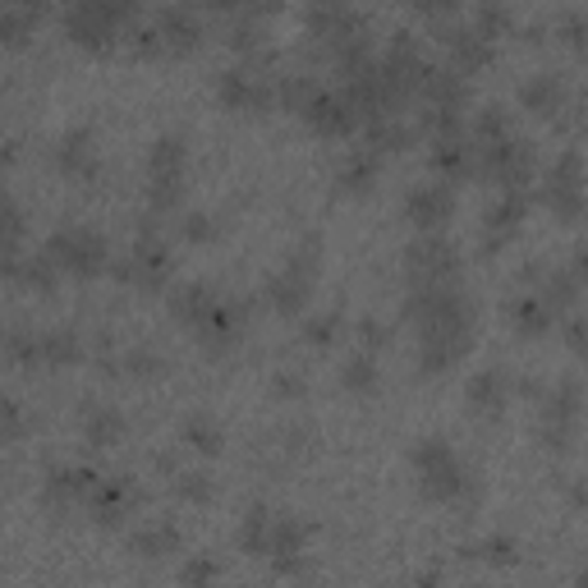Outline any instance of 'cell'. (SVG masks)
<instances>
[{
	"label": "cell",
	"mask_w": 588,
	"mask_h": 588,
	"mask_svg": "<svg viewBox=\"0 0 588 588\" xmlns=\"http://www.w3.org/2000/svg\"><path fill=\"white\" fill-rule=\"evenodd\" d=\"M414 469H419V483L423 493L433 501H460L474 493V478H469V469L460 464V456L450 450L446 442L427 437L419 450H414Z\"/></svg>",
	"instance_id": "1"
},
{
	"label": "cell",
	"mask_w": 588,
	"mask_h": 588,
	"mask_svg": "<svg viewBox=\"0 0 588 588\" xmlns=\"http://www.w3.org/2000/svg\"><path fill=\"white\" fill-rule=\"evenodd\" d=\"M478 148V175L497 180L501 189H524L528 175H534V148L515 133H506L497 143H474Z\"/></svg>",
	"instance_id": "2"
},
{
	"label": "cell",
	"mask_w": 588,
	"mask_h": 588,
	"mask_svg": "<svg viewBox=\"0 0 588 588\" xmlns=\"http://www.w3.org/2000/svg\"><path fill=\"white\" fill-rule=\"evenodd\" d=\"M47 253L55 263H61L65 271H74V277H97V271L106 267V240L97 230H84V226H61L47 240Z\"/></svg>",
	"instance_id": "3"
},
{
	"label": "cell",
	"mask_w": 588,
	"mask_h": 588,
	"mask_svg": "<svg viewBox=\"0 0 588 588\" xmlns=\"http://www.w3.org/2000/svg\"><path fill=\"white\" fill-rule=\"evenodd\" d=\"M405 277L409 285H433V281H460V258L456 244L442 240L437 230H427L423 240L405 248Z\"/></svg>",
	"instance_id": "4"
},
{
	"label": "cell",
	"mask_w": 588,
	"mask_h": 588,
	"mask_svg": "<svg viewBox=\"0 0 588 588\" xmlns=\"http://www.w3.org/2000/svg\"><path fill=\"white\" fill-rule=\"evenodd\" d=\"M180 180H184V143L156 139L148 152V203L156 212H170L180 203Z\"/></svg>",
	"instance_id": "5"
},
{
	"label": "cell",
	"mask_w": 588,
	"mask_h": 588,
	"mask_svg": "<svg viewBox=\"0 0 588 588\" xmlns=\"http://www.w3.org/2000/svg\"><path fill=\"white\" fill-rule=\"evenodd\" d=\"M312 271H318V240H304V248L290 253V263L281 267V277H271V285H267L271 304H277L281 312L304 308L308 285H312Z\"/></svg>",
	"instance_id": "6"
},
{
	"label": "cell",
	"mask_w": 588,
	"mask_h": 588,
	"mask_svg": "<svg viewBox=\"0 0 588 588\" xmlns=\"http://www.w3.org/2000/svg\"><path fill=\"white\" fill-rule=\"evenodd\" d=\"M547 207L561 221H579L584 217V162L579 152H561L552 170H547Z\"/></svg>",
	"instance_id": "7"
},
{
	"label": "cell",
	"mask_w": 588,
	"mask_h": 588,
	"mask_svg": "<svg viewBox=\"0 0 588 588\" xmlns=\"http://www.w3.org/2000/svg\"><path fill=\"white\" fill-rule=\"evenodd\" d=\"M170 277V258H166V248L156 244V234L148 230L139 244H133L129 258L115 263V281H133V285H143V290H162Z\"/></svg>",
	"instance_id": "8"
},
{
	"label": "cell",
	"mask_w": 588,
	"mask_h": 588,
	"mask_svg": "<svg viewBox=\"0 0 588 588\" xmlns=\"http://www.w3.org/2000/svg\"><path fill=\"white\" fill-rule=\"evenodd\" d=\"M304 120L318 129L322 139H341V133L363 125V115H359V106L349 102L345 88H341V92H312V102L304 106Z\"/></svg>",
	"instance_id": "9"
},
{
	"label": "cell",
	"mask_w": 588,
	"mask_h": 588,
	"mask_svg": "<svg viewBox=\"0 0 588 588\" xmlns=\"http://www.w3.org/2000/svg\"><path fill=\"white\" fill-rule=\"evenodd\" d=\"M450 207H456V199H450V184H446V180H433V184L409 189L405 217L414 221L419 230H442V226L450 221Z\"/></svg>",
	"instance_id": "10"
},
{
	"label": "cell",
	"mask_w": 588,
	"mask_h": 588,
	"mask_svg": "<svg viewBox=\"0 0 588 588\" xmlns=\"http://www.w3.org/2000/svg\"><path fill=\"white\" fill-rule=\"evenodd\" d=\"M442 33V47L450 51V65L460 74H478L487 61H493V37H483L474 24L464 28H437Z\"/></svg>",
	"instance_id": "11"
},
{
	"label": "cell",
	"mask_w": 588,
	"mask_h": 588,
	"mask_svg": "<svg viewBox=\"0 0 588 588\" xmlns=\"http://www.w3.org/2000/svg\"><path fill=\"white\" fill-rule=\"evenodd\" d=\"M14 355L24 363H47V368H61L78 359V341L74 331H42V336H14Z\"/></svg>",
	"instance_id": "12"
},
{
	"label": "cell",
	"mask_w": 588,
	"mask_h": 588,
	"mask_svg": "<svg viewBox=\"0 0 588 588\" xmlns=\"http://www.w3.org/2000/svg\"><path fill=\"white\" fill-rule=\"evenodd\" d=\"M217 97L226 111H263L271 102V88L253 69H230V74H221Z\"/></svg>",
	"instance_id": "13"
},
{
	"label": "cell",
	"mask_w": 588,
	"mask_h": 588,
	"mask_svg": "<svg viewBox=\"0 0 588 588\" xmlns=\"http://www.w3.org/2000/svg\"><path fill=\"white\" fill-rule=\"evenodd\" d=\"M156 28H162V42L170 55H184L203 42V24H199V10L193 5H166L156 14Z\"/></svg>",
	"instance_id": "14"
},
{
	"label": "cell",
	"mask_w": 588,
	"mask_h": 588,
	"mask_svg": "<svg viewBox=\"0 0 588 588\" xmlns=\"http://www.w3.org/2000/svg\"><path fill=\"white\" fill-rule=\"evenodd\" d=\"M575 414H579V391L575 382H561L557 396H547V409H542V442L547 446H565L575 427Z\"/></svg>",
	"instance_id": "15"
},
{
	"label": "cell",
	"mask_w": 588,
	"mask_h": 588,
	"mask_svg": "<svg viewBox=\"0 0 588 588\" xmlns=\"http://www.w3.org/2000/svg\"><path fill=\"white\" fill-rule=\"evenodd\" d=\"M520 217H524V199H520V189H506L501 199L487 207V248H501L506 240L515 234V226H520Z\"/></svg>",
	"instance_id": "16"
},
{
	"label": "cell",
	"mask_w": 588,
	"mask_h": 588,
	"mask_svg": "<svg viewBox=\"0 0 588 588\" xmlns=\"http://www.w3.org/2000/svg\"><path fill=\"white\" fill-rule=\"evenodd\" d=\"M419 97L427 106H464V74L456 65H427Z\"/></svg>",
	"instance_id": "17"
},
{
	"label": "cell",
	"mask_w": 588,
	"mask_h": 588,
	"mask_svg": "<svg viewBox=\"0 0 588 588\" xmlns=\"http://www.w3.org/2000/svg\"><path fill=\"white\" fill-rule=\"evenodd\" d=\"M520 102H524V111H534V115H561L565 111V84L557 74H538V78H528V84L520 88Z\"/></svg>",
	"instance_id": "18"
},
{
	"label": "cell",
	"mask_w": 588,
	"mask_h": 588,
	"mask_svg": "<svg viewBox=\"0 0 588 588\" xmlns=\"http://www.w3.org/2000/svg\"><path fill=\"white\" fill-rule=\"evenodd\" d=\"M92 474L88 469H55V474L47 478V501L51 506H74V501H88L92 493Z\"/></svg>",
	"instance_id": "19"
},
{
	"label": "cell",
	"mask_w": 588,
	"mask_h": 588,
	"mask_svg": "<svg viewBox=\"0 0 588 588\" xmlns=\"http://www.w3.org/2000/svg\"><path fill=\"white\" fill-rule=\"evenodd\" d=\"M125 501H129V487L120 483V478H97L92 483V493H88V511L97 515V520H120V511H125Z\"/></svg>",
	"instance_id": "20"
},
{
	"label": "cell",
	"mask_w": 588,
	"mask_h": 588,
	"mask_svg": "<svg viewBox=\"0 0 588 588\" xmlns=\"http://www.w3.org/2000/svg\"><path fill=\"white\" fill-rule=\"evenodd\" d=\"M511 318H515V327H520V331H528V336H538V331L552 327L557 308L547 304L542 294H520V299L511 304Z\"/></svg>",
	"instance_id": "21"
},
{
	"label": "cell",
	"mask_w": 588,
	"mask_h": 588,
	"mask_svg": "<svg viewBox=\"0 0 588 588\" xmlns=\"http://www.w3.org/2000/svg\"><path fill=\"white\" fill-rule=\"evenodd\" d=\"M10 271H14V277H24L28 285H37L42 294H51V290H55V271H61V263H55L51 253L42 248V253H33V258H10Z\"/></svg>",
	"instance_id": "22"
},
{
	"label": "cell",
	"mask_w": 588,
	"mask_h": 588,
	"mask_svg": "<svg viewBox=\"0 0 588 588\" xmlns=\"http://www.w3.org/2000/svg\"><path fill=\"white\" fill-rule=\"evenodd\" d=\"M170 308H175V318H184L189 327H199L207 312L217 308V294H212L207 285H184V290L170 299Z\"/></svg>",
	"instance_id": "23"
},
{
	"label": "cell",
	"mask_w": 588,
	"mask_h": 588,
	"mask_svg": "<svg viewBox=\"0 0 588 588\" xmlns=\"http://www.w3.org/2000/svg\"><path fill=\"white\" fill-rule=\"evenodd\" d=\"M271 528H277V520H271L263 506H253V511L244 515V528H240L244 552H253V557H271Z\"/></svg>",
	"instance_id": "24"
},
{
	"label": "cell",
	"mask_w": 588,
	"mask_h": 588,
	"mask_svg": "<svg viewBox=\"0 0 588 588\" xmlns=\"http://www.w3.org/2000/svg\"><path fill=\"white\" fill-rule=\"evenodd\" d=\"M469 405L483 409V414H497V409L506 405V378L501 372H493V368L478 372V378L469 382Z\"/></svg>",
	"instance_id": "25"
},
{
	"label": "cell",
	"mask_w": 588,
	"mask_h": 588,
	"mask_svg": "<svg viewBox=\"0 0 588 588\" xmlns=\"http://www.w3.org/2000/svg\"><path fill=\"white\" fill-rule=\"evenodd\" d=\"M61 166L69 175H84V180H92V175H97V162H92V152H88V133L84 129L69 133V139L61 143Z\"/></svg>",
	"instance_id": "26"
},
{
	"label": "cell",
	"mask_w": 588,
	"mask_h": 588,
	"mask_svg": "<svg viewBox=\"0 0 588 588\" xmlns=\"http://www.w3.org/2000/svg\"><path fill=\"white\" fill-rule=\"evenodd\" d=\"M474 28H478L483 37H493V42H497V37H501L506 28H511V10H506L501 0H478V10H474Z\"/></svg>",
	"instance_id": "27"
},
{
	"label": "cell",
	"mask_w": 588,
	"mask_h": 588,
	"mask_svg": "<svg viewBox=\"0 0 588 588\" xmlns=\"http://www.w3.org/2000/svg\"><path fill=\"white\" fill-rule=\"evenodd\" d=\"M120 433H125V419L115 414V409H92V414H88V442L92 446H106Z\"/></svg>",
	"instance_id": "28"
},
{
	"label": "cell",
	"mask_w": 588,
	"mask_h": 588,
	"mask_svg": "<svg viewBox=\"0 0 588 588\" xmlns=\"http://www.w3.org/2000/svg\"><path fill=\"white\" fill-rule=\"evenodd\" d=\"M511 133V125H506V111L501 106H487L474 115V143H497Z\"/></svg>",
	"instance_id": "29"
},
{
	"label": "cell",
	"mask_w": 588,
	"mask_h": 588,
	"mask_svg": "<svg viewBox=\"0 0 588 588\" xmlns=\"http://www.w3.org/2000/svg\"><path fill=\"white\" fill-rule=\"evenodd\" d=\"M575 294H579V281H575V271H552V277H547V285H542V299L552 304L557 312H561L565 304H571Z\"/></svg>",
	"instance_id": "30"
},
{
	"label": "cell",
	"mask_w": 588,
	"mask_h": 588,
	"mask_svg": "<svg viewBox=\"0 0 588 588\" xmlns=\"http://www.w3.org/2000/svg\"><path fill=\"white\" fill-rule=\"evenodd\" d=\"M133 547H139L143 557H166V552H175V547H180V538H175V528L156 524V528H148V534L133 538Z\"/></svg>",
	"instance_id": "31"
},
{
	"label": "cell",
	"mask_w": 588,
	"mask_h": 588,
	"mask_svg": "<svg viewBox=\"0 0 588 588\" xmlns=\"http://www.w3.org/2000/svg\"><path fill=\"white\" fill-rule=\"evenodd\" d=\"M557 33L571 42L575 51H588V18L584 14H575V10H565L561 18H557Z\"/></svg>",
	"instance_id": "32"
},
{
	"label": "cell",
	"mask_w": 588,
	"mask_h": 588,
	"mask_svg": "<svg viewBox=\"0 0 588 588\" xmlns=\"http://www.w3.org/2000/svg\"><path fill=\"white\" fill-rule=\"evenodd\" d=\"M372 170H378V166H372V148H368V152H355V156H349V166H345L341 180H345L349 189H363V184L372 180Z\"/></svg>",
	"instance_id": "33"
},
{
	"label": "cell",
	"mask_w": 588,
	"mask_h": 588,
	"mask_svg": "<svg viewBox=\"0 0 588 588\" xmlns=\"http://www.w3.org/2000/svg\"><path fill=\"white\" fill-rule=\"evenodd\" d=\"M184 437L199 446V450H221V433H217V427H212L207 419H189V423H184Z\"/></svg>",
	"instance_id": "34"
},
{
	"label": "cell",
	"mask_w": 588,
	"mask_h": 588,
	"mask_svg": "<svg viewBox=\"0 0 588 588\" xmlns=\"http://www.w3.org/2000/svg\"><path fill=\"white\" fill-rule=\"evenodd\" d=\"M372 382H378V368H372V359L359 355V359L345 363V386H349V391H368Z\"/></svg>",
	"instance_id": "35"
},
{
	"label": "cell",
	"mask_w": 588,
	"mask_h": 588,
	"mask_svg": "<svg viewBox=\"0 0 588 588\" xmlns=\"http://www.w3.org/2000/svg\"><path fill=\"white\" fill-rule=\"evenodd\" d=\"M419 14H427V18H446V14H456V5L460 0H409Z\"/></svg>",
	"instance_id": "36"
},
{
	"label": "cell",
	"mask_w": 588,
	"mask_h": 588,
	"mask_svg": "<svg viewBox=\"0 0 588 588\" xmlns=\"http://www.w3.org/2000/svg\"><path fill=\"white\" fill-rule=\"evenodd\" d=\"M180 493H184L189 501H207V483H203V474H184V478H180Z\"/></svg>",
	"instance_id": "37"
},
{
	"label": "cell",
	"mask_w": 588,
	"mask_h": 588,
	"mask_svg": "<svg viewBox=\"0 0 588 588\" xmlns=\"http://www.w3.org/2000/svg\"><path fill=\"white\" fill-rule=\"evenodd\" d=\"M331 336H336V318H312L308 322V341H331Z\"/></svg>",
	"instance_id": "38"
},
{
	"label": "cell",
	"mask_w": 588,
	"mask_h": 588,
	"mask_svg": "<svg viewBox=\"0 0 588 588\" xmlns=\"http://www.w3.org/2000/svg\"><path fill=\"white\" fill-rule=\"evenodd\" d=\"M571 345H575V355H584V359H588V318L571 322Z\"/></svg>",
	"instance_id": "39"
},
{
	"label": "cell",
	"mask_w": 588,
	"mask_h": 588,
	"mask_svg": "<svg viewBox=\"0 0 588 588\" xmlns=\"http://www.w3.org/2000/svg\"><path fill=\"white\" fill-rule=\"evenodd\" d=\"M184 234H189V240H212L207 217H189V221H184Z\"/></svg>",
	"instance_id": "40"
},
{
	"label": "cell",
	"mask_w": 588,
	"mask_h": 588,
	"mask_svg": "<svg viewBox=\"0 0 588 588\" xmlns=\"http://www.w3.org/2000/svg\"><path fill=\"white\" fill-rule=\"evenodd\" d=\"M487 557H493V561H511L515 552H511V542H506V538H497V542H487Z\"/></svg>",
	"instance_id": "41"
},
{
	"label": "cell",
	"mask_w": 588,
	"mask_h": 588,
	"mask_svg": "<svg viewBox=\"0 0 588 588\" xmlns=\"http://www.w3.org/2000/svg\"><path fill=\"white\" fill-rule=\"evenodd\" d=\"M571 271H575V281H579V285H588V248L575 253V267H571Z\"/></svg>",
	"instance_id": "42"
},
{
	"label": "cell",
	"mask_w": 588,
	"mask_h": 588,
	"mask_svg": "<svg viewBox=\"0 0 588 588\" xmlns=\"http://www.w3.org/2000/svg\"><path fill=\"white\" fill-rule=\"evenodd\" d=\"M277 5H281V0H244V10H248V14H271Z\"/></svg>",
	"instance_id": "43"
},
{
	"label": "cell",
	"mask_w": 588,
	"mask_h": 588,
	"mask_svg": "<svg viewBox=\"0 0 588 588\" xmlns=\"http://www.w3.org/2000/svg\"><path fill=\"white\" fill-rule=\"evenodd\" d=\"M212 10H221V14H234V10H244V0H207Z\"/></svg>",
	"instance_id": "44"
}]
</instances>
